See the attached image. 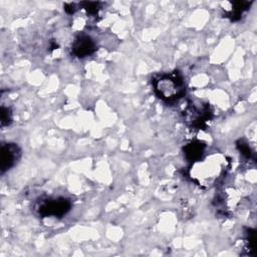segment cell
Wrapping results in <instances>:
<instances>
[{"instance_id":"1","label":"cell","mask_w":257,"mask_h":257,"mask_svg":"<svg viewBox=\"0 0 257 257\" xmlns=\"http://www.w3.org/2000/svg\"><path fill=\"white\" fill-rule=\"evenodd\" d=\"M228 161L222 154L214 153L192 163L189 176L198 186L208 188L216 184L227 171Z\"/></svg>"},{"instance_id":"2","label":"cell","mask_w":257,"mask_h":257,"mask_svg":"<svg viewBox=\"0 0 257 257\" xmlns=\"http://www.w3.org/2000/svg\"><path fill=\"white\" fill-rule=\"evenodd\" d=\"M154 87L157 95L167 102H174L185 94V83L178 72L163 73L155 78Z\"/></svg>"},{"instance_id":"3","label":"cell","mask_w":257,"mask_h":257,"mask_svg":"<svg viewBox=\"0 0 257 257\" xmlns=\"http://www.w3.org/2000/svg\"><path fill=\"white\" fill-rule=\"evenodd\" d=\"M71 204L65 198H49L38 206V212L43 217H61L70 210Z\"/></svg>"},{"instance_id":"4","label":"cell","mask_w":257,"mask_h":257,"mask_svg":"<svg viewBox=\"0 0 257 257\" xmlns=\"http://www.w3.org/2000/svg\"><path fill=\"white\" fill-rule=\"evenodd\" d=\"M21 155V150L16 144H5L1 148V174L10 170L15 166Z\"/></svg>"},{"instance_id":"5","label":"cell","mask_w":257,"mask_h":257,"mask_svg":"<svg viewBox=\"0 0 257 257\" xmlns=\"http://www.w3.org/2000/svg\"><path fill=\"white\" fill-rule=\"evenodd\" d=\"M95 50L94 41L87 35H78L72 44V52L77 57H85L93 53Z\"/></svg>"},{"instance_id":"6","label":"cell","mask_w":257,"mask_h":257,"mask_svg":"<svg viewBox=\"0 0 257 257\" xmlns=\"http://www.w3.org/2000/svg\"><path fill=\"white\" fill-rule=\"evenodd\" d=\"M210 117V112L206 107L190 106L186 110V119L193 125H201Z\"/></svg>"},{"instance_id":"7","label":"cell","mask_w":257,"mask_h":257,"mask_svg":"<svg viewBox=\"0 0 257 257\" xmlns=\"http://www.w3.org/2000/svg\"><path fill=\"white\" fill-rule=\"evenodd\" d=\"M250 2L247 1H238L231 3V7L225 10L226 17H229L231 20H238L250 7Z\"/></svg>"},{"instance_id":"8","label":"cell","mask_w":257,"mask_h":257,"mask_svg":"<svg viewBox=\"0 0 257 257\" xmlns=\"http://www.w3.org/2000/svg\"><path fill=\"white\" fill-rule=\"evenodd\" d=\"M204 152V145L200 142H192L185 147L186 158L192 163L202 158V153Z\"/></svg>"},{"instance_id":"9","label":"cell","mask_w":257,"mask_h":257,"mask_svg":"<svg viewBox=\"0 0 257 257\" xmlns=\"http://www.w3.org/2000/svg\"><path fill=\"white\" fill-rule=\"evenodd\" d=\"M12 119V115H11V111L8 107L2 106L1 107V125H8L10 124Z\"/></svg>"},{"instance_id":"10","label":"cell","mask_w":257,"mask_h":257,"mask_svg":"<svg viewBox=\"0 0 257 257\" xmlns=\"http://www.w3.org/2000/svg\"><path fill=\"white\" fill-rule=\"evenodd\" d=\"M81 4L84 5V8L87 10V12L89 14H96L98 12V10H99V6H98L99 3H96V2H83Z\"/></svg>"}]
</instances>
